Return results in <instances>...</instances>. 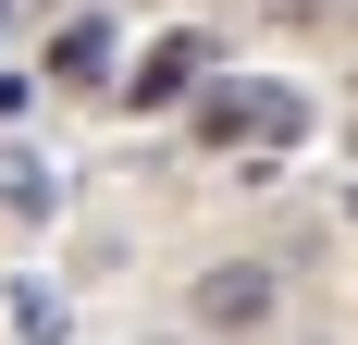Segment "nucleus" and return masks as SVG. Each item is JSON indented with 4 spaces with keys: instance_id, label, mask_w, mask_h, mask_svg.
I'll return each instance as SVG.
<instances>
[{
    "instance_id": "1",
    "label": "nucleus",
    "mask_w": 358,
    "mask_h": 345,
    "mask_svg": "<svg viewBox=\"0 0 358 345\" xmlns=\"http://www.w3.org/2000/svg\"><path fill=\"white\" fill-rule=\"evenodd\" d=\"M198 136L235 148V161H285V148L309 136V99H296V87H272V74H248V87H222V99L198 111Z\"/></svg>"
},
{
    "instance_id": "2",
    "label": "nucleus",
    "mask_w": 358,
    "mask_h": 345,
    "mask_svg": "<svg viewBox=\"0 0 358 345\" xmlns=\"http://www.w3.org/2000/svg\"><path fill=\"white\" fill-rule=\"evenodd\" d=\"M185 309H198V333L248 345V333H272V309H285V272H272V259H210V272L185 284Z\"/></svg>"
},
{
    "instance_id": "3",
    "label": "nucleus",
    "mask_w": 358,
    "mask_h": 345,
    "mask_svg": "<svg viewBox=\"0 0 358 345\" xmlns=\"http://www.w3.org/2000/svg\"><path fill=\"white\" fill-rule=\"evenodd\" d=\"M198 74H210V37H198V25H161L136 62H124V87H111V99H124V111H173Z\"/></svg>"
},
{
    "instance_id": "4",
    "label": "nucleus",
    "mask_w": 358,
    "mask_h": 345,
    "mask_svg": "<svg viewBox=\"0 0 358 345\" xmlns=\"http://www.w3.org/2000/svg\"><path fill=\"white\" fill-rule=\"evenodd\" d=\"M50 87H111V25L99 13H62L50 25Z\"/></svg>"
},
{
    "instance_id": "5",
    "label": "nucleus",
    "mask_w": 358,
    "mask_h": 345,
    "mask_svg": "<svg viewBox=\"0 0 358 345\" xmlns=\"http://www.w3.org/2000/svg\"><path fill=\"white\" fill-rule=\"evenodd\" d=\"M0 210L13 222H50V161L37 148H0Z\"/></svg>"
},
{
    "instance_id": "6",
    "label": "nucleus",
    "mask_w": 358,
    "mask_h": 345,
    "mask_svg": "<svg viewBox=\"0 0 358 345\" xmlns=\"http://www.w3.org/2000/svg\"><path fill=\"white\" fill-rule=\"evenodd\" d=\"M13 333H25V345H62V296L25 284V296H13Z\"/></svg>"
},
{
    "instance_id": "7",
    "label": "nucleus",
    "mask_w": 358,
    "mask_h": 345,
    "mask_svg": "<svg viewBox=\"0 0 358 345\" xmlns=\"http://www.w3.org/2000/svg\"><path fill=\"white\" fill-rule=\"evenodd\" d=\"M25 99H37V87H25V74H0V124H25Z\"/></svg>"
},
{
    "instance_id": "8",
    "label": "nucleus",
    "mask_w": 358,
    "mask_h": 345,
    "mask_svg": "<svg viewBox=\"0 0 358 345\" xmlns=\"http://www.w3.org/2000/svg\"><path fill=\"white\" fill-rule=\"evenodd\" d=\"M13 13H25V0H0V25H13Z\"/></svg>"
},
{
    "instance_id": "9",
    "label": "nucleus",
    "mask_w": 358,
    "mask_h": 345,
    "mask_svg": "<svg viewBox=\"0 0 358 345\" xmlns=\"http://www.w3.org/2000/svg\"><path fill=\"white\" fill-rule=\"evenodd\" d=\"M346 222H358V185H346Z\"/></svg>"
}]
</instances>
